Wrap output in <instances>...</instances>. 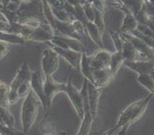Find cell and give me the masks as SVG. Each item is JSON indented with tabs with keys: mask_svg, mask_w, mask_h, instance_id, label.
<instances>
[{
	"mask_svg": "<svg viewBox=\"0 0 154 135\" xmlns=\"http://www.w3.org/2000/svg\"><path fill=\"white\" fill-rule=\"evenodd\" d=\"M41 105H42L41 101L31 89L29 94L25 97L21 108V123L25 134L30 131L37 120Z\"/></svg>",
	"mask_w": 154,
	"mask_h": 135,
	"instance_id": "1",
	"label": "cell"
},
{
	"mask_svg": "<svg viewBox=\"0 0 154 135\" xmlns=\"http://www.w3.org/2000/svg\"><path fill=\"white\" fill-rule=\"evenodd\" d=\"M150 96L151 95H149L146 99L136 101V102L132 103L131 105H129L126 109H124L121 112L115 126L110 128V130L107 131L102 135H113L117 130H120L125 125L131 126L132 124H134L142 115Z\"/></svg>",
	"mask_w": 154,
	"mask_h": 135,
	"instance_id": "2",
	"label": "cell"
},
{
	"mask_svg": "<svg viewBox=\"0 0 154 135\" xmlns=\"http://www.w3.org/2000/svg\"><path fill=\"white\" fill-rule=\"evenodd\" d=\"M31 77H32V72L29 69V64L27 62H23V63L21 65L19 71L17 72V74L15 75V78L9 86V105H12L19 101V99L17 95L18 90L22 85H24L27 82L31 81Z\"/></svg>",
	"mask_w": 154,
	"mask_h": 135,
	"instance_id": "3",
	"label": "cell"
},
{
	"mask_svg": "<svg viewBox=\"0 0 154 135\" xmlns=\"http://www.w3.org/2000/svg\"><path fill=\"white\" fill-rule=\"evenodd\" d=\"M59 67V55L52 48L45 49L42 58L44 77H51Z\"/></svg>",
	"mask_w": 154,
	"mask_h": 135,
	"instance_id": "4",
	"label": "cell"
},
{
	"mask_svg": "<svg viewBox=\"0 0 154 135\" xmlns=\"http://www.w3.org/2000/svg\"><path fill=\"white\" fill-rule=\"evenodd\" d=\"M64 92L68 95L71 104L75 108V112L78 114V117L82 120L84 115H85L83 98H82L81 91H78L72 84V76H71V74L70 75L68 83H66V89H65Z\"/></svg>",
	"mask_w": 154,
	"mask_h": 135,
	"instance_id": "5",
	"label": "cell"
},
{
	"mask_svg": "<svg viewBox=\"0 0 154 135\" xmlns=\"http://www.w3.org/2000/svg\"><path fill=\"white\" fill-rule=\"evenodd\" d=\"M43 88L47 101L48 109L50 108L54 97L60 92H64L66 89V83H61L54 80L52 76L44 77L43 79Z\"/></svg>",
	"mask_w": 154,
	"mask_h": 135,
	"instance_id": "6",
	"label": "cell"
},
{
	"mask_svg": "<svg viewBox=\"0 0 154 135\" xmlns=\"http://www.w3.org/2000/svg\"><path fill=\"white\" fill-rule=\"evenodd\" d=\"M51 45L55 46L59 48L65 50H72L79 53L87 52L84 44L75 38H61V37H53L51 41Z\"/></svg>",
	"mask_w": 154,
	"mask_h": 135,
	"instance_id": "7",
	"label": "cell"
},
{
	"mask_svg": "<svg viewBox=\"0 0 154 135\" xmlns=\"http://www.w3.org/2000/svg\"><path fill=\"white\" fill-rule=\"evenodd\" d=\"M31 89L35 94L38 96L39 100L41 101L42 105H43L45 111L47 112L48 105L47 101H46L45 95L44 92V88H43V79L42 78L41 73L39 71L35 70L32 73V77H31Z\"/></svg>",
	"mask_w": 154,
	"mask_h": 135,
	"instance_id": "8",
	"label": "cell"
},
{
	"mask_svg": "<svg viewBox=\"0 0 154 135\" xmlns=\"http://www.w3.org/2000/svg\"><path fill=\"white\" fill-rule=\"evenodd\" d=\"M51 48H52L60 57L64 58L71 65V67L80 70V64H81L82 53L77 52V51H72V50L62 49V48H59V47L53 45H51Z\"/></svg>",
	"mask_w": 154,
	"mask_h": 135,
	"instance_id": "9",
	"label": "cell"
},
{
	"mask_svg": "<svg viewBox=\"0 0 154 135\" xmlns=\"http://www.w3.org/2000/svg\"><path fill=\"white\" fill-rule=\"evenodd\" d=\"M103 89L101 87H97L93 84L88 82V101H89V106H90L91 113L92 117L95 118L98 108L99 100L102 94Z\"/></svg>",
	"mask_w": 154,
	"mask_h": 135,
	"instance_id": "10",
	"label": "cell"
},
{
	"mask_svg": "<svg viewBox=\"0 0 154 135\" xmlns=\"http://www.w3.org/2000/svg\"><path fill=\"white\" fill-rule=\"evenodd\" d=\"M111 57V53L104 49L99 50L94 54L91 55V66L92 69H97L108 67Z\"/></svg>",
	"mask_w": 154,
	"mask_h": 135,
	"instance_id": "11",
	"label": "cell"
},
{
	"mask_svg": "<svg viewBox=\"0 0 154 135\" xmlns=\"http://www.w3.org/2000/svg\"><path fill=\"white\" fill-rule=\"evenodd\" d=\"M92 76L94 79V86L101 88H105L113 79L110 76L108 67L94 69Z\"/></svg>",
	"mask_w": 154,
	"mask_h": 135,
	"instance_id": "12",
	"label": "cell"
},
{
	"mask_svg": "<svg viewBox=\"0 0 154 135\" xmlns=\"http://www.w3.org/2000/svg\"><path fill=\"white\" fill-rule=\"evenodd\" d=\"M91 56L88 55L87 52L82 53L81 64H80V71L82 72L85 79H86L89 83L94 85L93 76H92L93 69L91 66Z\"/></svg>",
	"mask_w": 154,
	"mask_h": 135,
	"instance_id": "13",
	"label": "cell"
},
{
	"mask_svg": "<svg viewBox=\"0 0 154 135\" xmlns=\"http://www.w3.org/2000/svg\"><path fill=\"white\" fill-rule=\"evenodd\" d=\"M124 61H125V59H124L121 51H115L114 53L111 54V57H110L108 68L110 70V76L113 79L116 76L121 66L124 64Z\"/></svg>",
	"mask_w": 154,
	"mask_h": 135,
	"instance_id": "14",
	"label": "cell"
},
{
	"mask_svg": "<svg viewBox=\"0 0 154 135\" xmlns=\"http://www.w3.org/2000/svg\"><path fill=\"white\" fill-rule=\"evenodd\" d=\"M53 38V35L48 31L45 29H38V30L31 31L30 34L26 37V40H32L36 41H50Z\"/></svg>",
	"mask_w": 154,
	"mask_h": 135,
	"instance_id": "15",
	"label": "cell"
},
{
	"mask_svg": "<svg viewBox=\"0 0 154 135\" xmlns=\"http://www.w3.org/2000/svg\"><path fill=\"white\" fill-rule=\"evenodd\" d=\"M121 53L127 61H135L137 57V51L128 40H123Z\"/></svg>",
	"mask_w": 154,
	"mask_h": 135,
	"instance_id": "16",
	"label": "cell"
},
{
	"mask_svg": "<svg viewBox=\"0 0 154 135\" xmlns=\"http://www.w3.org/2000/svg\"><path fill=\"white\" fill-rule=\"evenodd\" d=\"M94 118L92 117L91 111L85 112V115L82 119V125L80 127L79 131L76 135H88L91 131V128L93 124Z\"/></svg>",
	"mask_w": 154,
	"mask_h": 135,
	"instance_id": "17",
	"label": "cell"
},
{
	"mask_svg": "<svg viewBox=\"0 0 154 135\" xmlns=\"http://www.w3.org/2000/svg\"><path fill=\"white\" fill-rule=\"evenodd\" d=\"M0 118L2 124L10 128H14L15 125V118L10 112L9 107L0 105Z\"/></svg>",
	"mask_w": 154,
	"mask_h": 135,
	"instance_id": "18",
	"label": "cell"
},
{
	"mask_svg": "<svg viewBox=\"0 0 154 135\" xmlns=\"http://www.w3.org/2000/svg\"><path fill=\"white\" fill-rule=\"evenodd\" d=\"M9 86L0 80V105L9 107Z\"/></svg>",
	"mask_w": 154,
	"mask_h": 135,
	"instance_id": "19",
	"label": "cell"
},
{
	"mask_svg": "<svg viewBox=\"0 0 154 135\" xmlns=\"http://www.w3.org/2000/svg\"><path fill=\"white\" fill-rule=\"evenodd\" d=\"M127 40H128V41L133 44V45H134V47H135L136 50H137V51H140V52L146 54L147 56L151 57L152 53H151L150 50L148 49L147 47H146L143 43L141 42L140 40L135 38V37H131V36H127Z\"/></svg>",
	"mask_w": 154,
	"mask_h": 135,
	"instance_id": "20",
	"label": "cell"
},
{
	"mask_svg": "<svg viewBox=\"0 0 154 135\" xmlns=\"http://www.w3.org/2000/svg\"><path fill=\"white\" fill-rule=\"evenodd\" d=\"M0 39L2 41L9 44H22L25 43L26 39L25 37L19 35H13V34H5L0 33Z\"/></svg>",
	"mask_w": 154,
	"mask_h": 135,
	"instance_id": "21",
	"label": "cell"
},
{
	"mask_svg": "<svg viewBox=\"0 0 154 135\" xmlns=\"http://www.w3.org/2000/svg\"><path fill=\"white\" fill-rule=\"evenodd\" d=\"M88 31H89V33L91 34V37L93 39V41L96 43V44L99 46V47L103 49V43H102L101 37H100V34L98 32V30L96 28V27H94L92 25H90L88 26Z\"/></svg>",
	"mask_w": 154,
	"mask_h": 135,
	"instance_id": "22",
	"label": "cell"
},
{
	"mask_svg": "<svg viewBox=\"0 0 154 135\" xmlns=\"http://www.w3.org/2000/svg\"><path fill=\"white\" fill-rule=\"evenodd\" d=\"M44 125H43V134L42 135H58L56 132L55 128L54 125L48 122H45Z\"/></svg>",
	"mask_w": 154,
	"mask_h": 135,
	"instance_id": "23",
	"label": "cell"
},
{
	"mask_svg": "<svg viewBox=\"0 0 154 135\" xmlns=\"http://www.w3.org/2000/svg\"><path fill=\"white\" fill-rule=\"evenodd\" d=\"M111 37L113 39L116 51H121L123 47V38L119 37L115 33H111Z\"/></svg>",
	"mask_w": 154,
	"mask_h": 135,
	"instance_id": "24",
	"label": "cell"
},
{
	"mask_svg": "<svg viewBox=\"0 0 154 135\" xmlns=\"http://www.w3.org/2000/svg\"><path fill=\"white\" fill-rule=\"evenodd\" d=\"M9 51H10V48L8 44L2 41H0V59H2L5 56H7Z\"/></svg>",
	"mask_w": 154,
	"mask_h": 135,
	"instance_id": "25",
	"label": "cell"
},
{
	"mask_svg": "<svg viewBox=\"0 0 154 135\" xmlns=\"http://www.w3.org/2000/svg\"><path fill=\"white\" fill-rule=\"evenodd\" d=\"M130 127L131 126H129V125H125V126H124L123 128H121L119 130V132L117 133V135H125Z\"/></svg>",
	"mask_w": 154,
	"mask_h": 135,
	"instance_id": "26",
	"label": "cell"
},
{
	"mask_svg": "<svg viewBox=\"0 0 154 135\" xmlns=\"http://www.w3.org/2000/svg\"><path fill=\"white\" fill-rule=\"evenodd\" d=\"M0 20H4V19H2V17H1V15H0Z\"/></svg>",
	"mask_w": 154,
	"mask_h": 135,
	"instance_id": "27",
	"label": "cell"
},
{
	"mask_svg": "<svg viewBox=\"0 0 154 135\" xmlns=\"http://www.w3.org/2000/svg\"><path fill=\"white\" fill-rule=\"evenodd\" d=\"M1 132L2 131H1V128H0V135H1Z\"/></svg>",
	"mask_w": 154,
	"mask_h": 135,
	"instance_id": "28",
	"label": "cell"
}]
</instances>
